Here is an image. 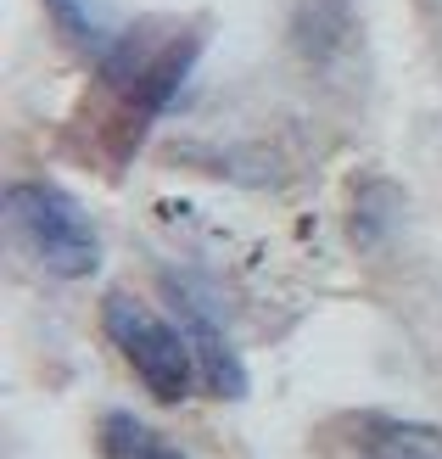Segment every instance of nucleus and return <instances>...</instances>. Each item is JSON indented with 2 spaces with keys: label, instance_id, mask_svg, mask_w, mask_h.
Instances as JSON below:
<instances>
[{
  "label": "nucleus",
  "instance_id": "obj_7",
  "mask_svg": "<svg viewBox=\"0 0 442 459\" xmlns=\"http://www.w3.org/2000/svg\"><path fill=\"white\" fill-rule=\"evenodd\" d=\"M51 6V17H56V29L74 39V45H84V51H107L112 39H118V29H112V6L107 0H45Z\"/></svg>",
  "mask_w": 442,
  "mask_h": 459
},
{
  "label": "nucleus",
  "instance_id": "obj_2",
  "mask_svg": "<svg viewBox=\"0 0 442 459\" xmlns=\"http://www.w3.org/2000/svg\"><path fill=\"white\" fill-rule=\"evenodd\" d=\"M101 336L112 342V353L129 364V376L146 386V398L157 403H185L202 386L196 353L185 342L174 314H157L146 297L134 291H107L101 297Z\"/></svg>",
  "mask_w": 442,
  "mask_h": 459
},
{
  "label": "nucleus",
  "instance_id": "obj_5",
  "mask_svg": "<svg viewBox=\"0 0 442 459\" xmlns=\"http://www.w3.org/2000/svg\"><path fill=\"white\" fill-rule=\"evenodd\" d=\"M359 459H442V426L403 415H364L353 426Z\"/></svg>",
  "mask_w": 442,
  "mask_h": 459
},
{
  "label": "nucleus",
  "instance_id": "obj_3",
  "mask_svg": "<svg viewBox=\"0 0 442 459\" xmlns=\"http://www.w3.org/2000/svg\"><path fill=\"white\" fill-rule=\"evenodd\" d=\"M6 230L56 281H90L101 269V230L51 179H12L6 186Z\"/></svg>",
  "mask_w": 442,
  "mask_h": 459
},
{
  "label": "nucleus",
  "instance_id": "obj_1",
  "mask_svg": "<svg viewBox=\"0 0 442 459\" xmlns=\"http://www.w3.org/2000/svg\"><path fill=\"white\" fill-rule=\"evenodd\" d=\"M196 51H202V34L179 29V22H134L101 51V84L129 112V134H141L179 96Z\"/></svg>",
  "mask_w": 442,
  "mask_h": 459
},
{
  "label": "nucleus",
  "instance_id": "obj_4",
  "mask_svg": "<svg viewBox=\"0 0 442 459\" xmlns=\"http://www.w3.org/2000/svg\"><path fill=\"white\" fill-rule=\"evenodd\" d=\"M162 297H169L179 331H185V342H191V353H196L202 393H213L224 403L247 398V364L236 353V342H230V331H224V314L202 297V286H191L185 274H162Z\"/></svg>",
  "mask_w": 442,
  "mask_h": 459
},
{
  "label": "nucleus",
  "instance_id": "obj_6",
  "mask_svg": "<svg viewBox=\"0 0 442 459\" xmlns=\"http://www.w3.org/2000/svg\"><path fill=\"white\" fill-rule=\"evenodd\" d=\"M96 448H101V459H191L174 437H162L157 426H146L141 415H129V409H112V415H101Z\"/></svg>",
  "mask_w": 442,
  "mask_h": 459
}]
</instances>
